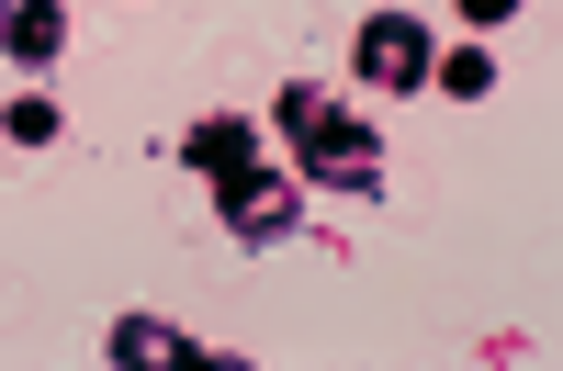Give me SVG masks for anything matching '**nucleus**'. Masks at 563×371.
<instances>
[{
  "mask_svg": "<svg viewBox=\"0 0 563 371\" xmlns=\"http://www.w3.org/2000/svg\"><path fill=\"white\" fill-rule=\"evenodd\" d=\"M271 124L305 147V180H327V192H384V135H372L339 90H316V79H294V90H271Z\"/></svg>",
  "mask_w": 563,
  "mask_h": 371,
  "instance_id": "obj_1",
  "label": "nucleus"
},
{
  "mask_svg": "<svg viewBox=\"0 0 563 371\" xmlns=\"http://www.w3.org/2000/svg\"><path fill=\"white\" fill-rule=\"evenodd\" d=\"M214 203H225V225H238L249 248H271V237H294V225H305V192H294V180H271V158L225 169V180H214Z\"/></svg>",
  "mask_w": 563,
  "mask_h": 371,
  "instance_id": "obj_2",
  "label": "nucleus"
},
{
  "mask_svg": "<svg viewBox=\"0 0 563 371\" xmlns=\"http://www.w3.org/2000/svg\"><path fill=\"white\" fill-rule=\"evenodd\" d=\"M429 23L417 12H372L361 23V90H429Z\"/></svg>",
  "mask_w": 563,
  "mask_h": 371,
  "instance_id": "obj_3",
  "label": "nucleus"
},
{
  "mask_svg": "<svg viewBox=\"0 0 563 371\" xmlns=\"http://www.w3.org/2000/svg\"><path fill=\"white\" fill-rule=\"evenodd\" d=\"M124 371H192V360H214V349H192L180 327H158V315H113V338H102Z\"/></svg>",
  "mask_w": 563,
  "mask_h": 371,
  "instance_id": "obj_4",
  "label": "nucleus"
},
{
  "mask_svg": "<svg viewBox=\"0 0 563 371\" xmlns=\"http://www.w3.org/2000/svg\"><path fill=\"white\" fill-rule=\"evenodd\" d=\"M249 158H260V124H249V113H203L192 135H180V169H203V180L249 169Z\"/></svg>",
  "mask_w": 563,
  "mask_h": 371,
  "instance_id": "obj_5",
  "label": "nucleus"
},
{
  "mask_svg": "<svg viewBox=\"0 0 563 371\" xmlns=\"http://www.w3.org/2000/svg\"><path fill=\"white\" fill-rule=\"evenodd\" d=\"M57 45H68V0H0V57L45 68Z\"/></svg>",
  "mask_w": 563,
  "mask_h": 371,
  "instance_id": "obj_6",
  "label": "nucleus"
},
{
  "mask_svg": "<svg viewBox=\"0 0 563 371\" xmlns=\"http://www.w3.org/2000/svg\"><path fill=\"white\" fill-rule=\"evenodd\" d=\"M429 90H451V102H485V90H496V57H485V45H451V57H429Z\"/></svg>",
  "mask_w": 563,
  "mask_h": 371,
  "instance_id": "obj_7",
  "label": "nucleus"
},
{
  "mask_svg": "<svg viewBox=\"0 0 563 371\" xmlns=\"http://www.w3.org/2000/svg\"><path fill=\"white\" fill-rule=\"evenodd\" d=\"M0 135H12V147H57V102H45V90L0 102Z\"/></svg>",
  "mask_w": 563,
  "mask_h": 371,
  "instance_id": "obj_8",
  "label": "nucleus"
},
{
  "mask_svg": "<svg viewBox=\"0 0 563 371\" xmlns=\"http://www.w3.org/2000/svg\"><path fill=\"white\" fill-rule=\"evenodd\" d=\"M451 12H462V23H474V34H496L507 12H519V0H451Z\"/></svg>",
  "mask_w": 563,
  "mask_h": 371,
  "instance_id": "obj_9",
  "label": "nucleus"
}]
</instances>
